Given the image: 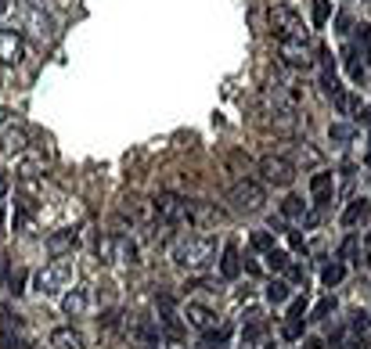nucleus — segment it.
<instances>
[{"label": "nucleus", "instance_id": "obj_1", "mask_svg": "<svg viewBox=\"0 0 371 349\" xmlns=\"http://www.w3.org/2000/svg\"><path fill=\"white\" fill-rule=\"evenodd\" d=\"M213 259H217V242L205 238V235L181 238V242L173 245V263L184 267V270H205Z\"/></svg>", "mask_w": 371, "mask_h": 349}, {"label": "nucleus", "instance_id": "obj_2", "mask_svg": "<svg viewBox=\"0 0 371 349\" xmlns=\"http://www.w3.org/2000/svg\"><path fill=\"white\" fill-rule=\"evenodd\" d=\"M72 274H76V263H72V256H55L50 263H43L40 270H36V288L40 292H62V288L72 281Z\"/></svg>", "mask_w": 371, "mask_h": 349}, {"label": "nucleus", "instance_id": "obj_3", "mask_svg": "<svg viewBox=\"0 0 371 349\" xmlns=\"http://www.w3.org/2000/svg\"><path fill=\"white\" fill-rule=\"evenodd\" d=\"M227 202H231V213L252 216V213L263 209V202H267V191H263V184H256V181H238V184L227 191Z\"/></svg>", "mask_w": 371, "mask_h": 349}, {"label": "nucleus", "instance_id": "obj_4", "mask_svg": "<svg viewBox=\"0 0 371 349\" xmlns=\"http://www.w3.org/2000/svg\"><path fill=\"white\" fill-rule=\"evenodd\" d=\"M271 29H274L278 40H310L303 18L289 4H271Z\"/></svg>", "mask_w": 371, "mask_h": 349}, {"label": "nucleus", "instance_id": "obj_5", "mask_svg": "<svg viewBox=\"0 0 371 349\" xmlns=\"http://www.w3.org/2000/svg\"><path fill=\"white\" fill-rule=\"evenodd\" d=\"M151 205H155V216L163 220V223H191V198H181V195H170V191H163V195H155L151 198Z\"/></svg>", "mask_w": 371, "mask_h": 349}, {"label": "nucleus", "instance_id": "obj_6", "mask_svg": "<svg viewBox=\"0 0 371 349\" xmlns=\"http://www.w3.org/2000/svg\"><path fill=\"white\" fill-rule=\"evenodd\" d=\"M317 54H321L325 58V69H321V87H325V94L335 101V108L343 112V115H350V112H357V104L346 97V90H343V83H339V76H335V69H332V54L321 47V50H317Z\"/></svg>", "mask_w": 371, "mask_h": 349}, {"label": "nucleus", "instance_id": "obj_7", "mask_svg": "<svg viewBox=\"0 0 371 349\" xmlns=\"http://www.w3.org/2000/svg\"><path fill=\"white\" fill-rule=\"evenodd\" d=\"M259 177L271 188H289L296 181V166L281 155H267V159H259Z\"/></svg>", "mask_w": 371, "mask_h": 349}, {"label": "nucleus", "instance_id": "obj_8", "mask_svg": "<svg viewBox=\"0 0 371 349\" xmlns=\"http://www.w3.org/2000/svg\"><path fill=\"white\" fill-rule=\"evenodd\" d=\"M278 47H281V62L292 65V69H306L313 62L310 40H278Z\"/></svg>", "mask_w": 371, "mask_h": 349}, {"label": "nucleus", "instance_id": "obj_9", "mask_svg": "<svg viewBox=\"0 0 371 349\" xmlns=\"http://www.w3.org/2000/svg\"><path fill=\"white\" fill-rule=\"evenodd\" d=\"M26 58V43L15 29H0V65H18Z\"/></svg>", "mask_w": 371, "mask_h": 349}, {"label": "nucleus", "instance_id": "obj_10", "mask_svg": "<svg viewBox=\"0 0 371 349\" xmlns=\"http://www.w3.org/2000/svg\"><path fill=\"white\" fill-rule=\"evenodd\" d=\"M224 220H227V213L220 205H213V202H191V223L195 227H217Z\"/></svg>", "mask_w": 371, "mask_h": 349}, {"label": "nucleus", "instance_id": "obj_11", "mask_svg": "<svg viewBox=\"0 0 371 349\" xmlns=\"http://www.w3.org/2000/svg\"><path fill=\"white\" fill-rule=\"evenodd\" d=\"M332 191H335L332 173H325V169H321V173H313V177H310V195H313V202L321 205V209L332 202Z\"/></svg>", "mask_w": 371, "mask_h": 349}, {"label": "nucleus", "instance_id": "obj_12", "mask_svg": "<svg viewBox=\"0 0 371 349\" xmlns=\"http://www.w3.org/2000/svg\"><path fill=\"white\" fill-rule=\"evenodd\" d=\"M184 317H188V324L198 328V331H213V328H217V313L209 310V306H198V303H188V306H184Z\"/></svg>", "mask_w": 371, "mask_h": 349}, {"label": "nucleus", "instance_id": "obj_13", "mask_svg": "<svg viewBox=\"0 0 371 349\" xmlns=\"http://www.w3.org/2000/svg\"><path fill=\"white\" fill-rule=\"evenodd\" d=\"M87 306H90V284L72 288V292L62 299V310H65L69 317H83V313H87Z\"/></svg>", "mask_w": 371, "mask_h": 349}, {"label": "nucleus", "instance_id": "obj_14", "mask_svg": "<svg viewBox=\"0 0 371 349\" xmlns=\"http://www.w3.org/2000/svg\"><path fill=\"white\" fill-rule=\"evenodd\" d=\"M50 345L55 349H83V335L76 328H58L55 335H50Z\"/></svg>", "mask_w": 371, "mask_h": 349}, {"label": "nucleus", "instance_id": "obj_15", "mask_svg": "<svg viewBox=\"0 0 371 349\" xmlns=\"http://www.w3.org/2000/svg\"><path fill=\"white\" fill-rule=\"evenodd\" d=\"M220 274H224L227 281H235V277L242 274V256H238V245H227V249H224V256H220Z\"/></svg>", "mask_w": 371, "mask_h": 349}, {"label": "nucleus", "instance_id": "obj_16", "mask_svg": "<svg viewBox=\"0 0 371 349\" xmlns=\"http://www.w3.org/2000/svg\"><path fill=\"white\" fill-rule=\"evenodd\" d=\"M72 245H76V230H58V235L47 238V249L55 252V256H65Z\"/></svg>", "mask_w": 371, "mask_h": 349}, {"label": "nucleus", "instance_id": "obj_17", "mask_svg": "<svg viewBox=\"0 0 371 349\" xmlns=\"http://www.w3.org/2000/svg\"><path fill=\"white\" fill-rule=\"evenodd\" d=\"M4 151H26V130L22 127H4Z\"/></svg>", "mask_w": 371, "mask_h": 349}, {"label": "nucleus", "instance_id": "obj_18", "mask_svg": "<svg viewBox=\"0 0 371 349\" xmlns=\"http://www.w3.org/2000/svg\"><path fill=\"white\" fill-rule=\"evenodd\" d=\"M281 216H289V220H306V202H303L299 195H289V198L281 202Z\"/></svg>", "mask_w": 371, "mask_h": 349}, {"label": "nucleus", "instance_id": "obj_19", "mask_svg": "<svg viewBox=\"0 0 371 349\" xmlns=\"http://www.w3.org/2000/svg\"><path fill=\"white\" fill-rule=\"evenodd\" d=\"M364 216H367V202H364V198H357V202H350V205H346L343 223H346V227H353V223H357V220H364Z\"/></svg>", "mask_w": 371, "mask_h": 349}, {"label": "nucleus", "instance_id": "obj_20", "mask_svg": "<svg viewBox=\"0 0 371 349\" xmlns=\"http://www.w3.org/2000/svg\"><path fill=\"white\" fill-rule=\"evenodd\" d=\"M289 296H292V292H289V281H271V284H267V299H271V303H285Z\"/></svg>", "mask_w": 371, "mask_h": 349}, {"label": "nucleus", "instance_id": "obj_21", "mask_svg": "<svg viewBox=\"0 0 371 349\" xmlns=\"http://www.w3.org/2000/svg\"><path fill=\"white\" fill-rule=\"evenodd\" d=\"M343 277H346V267H343V263H328V267L321 270V281H325L328 288H332V284H339Z\"/></svg>", "mask_w": 371, "mask_h": 349}, {"label": "nucleus", "instance_id": "obj_22", "mask_svg": "<svg viewBox=\"0 0 371 349\" xmlns=\"http://www.w3.org/2000/svg\"><path fill=\"white\" fill-rule=\"evenodd\" d=\"M328 11H332V0H313V26H317V29H325Z\"/></svg>", "mask_w": 371, "mask_h": 349}, {"label": "nucleus", "instance_id": "obj_23", "mask_svg": "<svg viewBox=\"0 0 371 349\" xmlns=\"http://www.w3.org/2000/svg\"><path fill=\"white\" fill-rule=\"evenodd\" d=\"M252 245L259 252H271L274 249V235H271V230H252Z\"/></svg>", "mask_w": 371, "mask_h": 349}, {"label": "nucleus", "instance_id": "obj_24", "mask_svg": "<svg viewBox=\"0 0 371 349\" xmlns=\"http://www.w3.org/2000/svg\"><path fill=\"white\" fill-rule=\"evenodd\" d=\"M267 263H271V270H289V252H281V249H271L267 252Z\"/></svg>", "mask_w": 371, "mask_h": 349}, {"label": "nucleus", "instance_id": "obj_25", "mask_svg": "<svg viewBox=\"0 0 371 349\" xmlns=\"http://www.w3.org/2000/svg\"><path fill=\"white\" fill-rule=\"evenodd\" d=\"M303 313H306V292L289 303V317H285V321H303Z\"/></svg>", "mask_w": 371, "mask_h": 349}, {"label": "nucleus", "instance_id": "obj_26", "mask_svg": "<svg viewBox=\"0 0 371 349\" xmlns=\"http://www.w3.org/2000/svg\"><path fill=\"white\" fill-rule=\"evenodd\" d=\"M332 310H335V299H321V303H317V306H313V313H310V321H325V317H328Z\"/></svg>", "mask_w": 371, "mask_h": 349}, {"label": "nucleus", "instance_id": "obj_27", "mask_svg": "<svg viewBox=\"0 0 371 349\" xmlns=\"http://www.w3.org/2000/svg\"><path fill=\"white\" fill-rule=\"evenodd\" d=\"M22 284H26V270L18 267V270H11V274H8V292H15V296H18V292H22Z\"/></svg>", "mask_w": 371, "mask_h": 349}, {"label": "nucleus", "instance_id": "obj_28", "mask_svg": "<svg viewBox=\"0 0 371 349\" xmlns=\"http://www.w3.org/2000/svg\"><path fill=\"white\" fill-rule=\"evenodd\" d=\"M205 349H227V328H220V335L205 331Z\"/></svg>", "mask_w": 371, "mask_h": 349}, {"label": "nucleus", "instance_id": "obj_29", "mask_svg": "<svg viewBox=\"0 0 371 349\" xmlns=\"http://www.w3.org/2000/svg\"><path fill=\"white\" fill-rule=\"evenodd\" d=\"M343 259H350V263H360V259H357V238H346V245H343Z\"/></svg>", "mask_w": 371, "mask_h": 349}, {"label": "nucleus", "instance_id": "obj_30", "mask_svg": "<svg viewBox=\"0 0 371 349\" xmlns=\"http://www.w3.org/2000/svg\"><path fill=\"white\" fill-rule=\"evenodd\" d=\"M281 331H285V338H299L303 335V321H285Z\"/></svg>", "mask_w": 371, "mask_h": 349}, {"label": "nucleus", "instance_id": "obj_31", "mask_svg": "<svg viewBox=\"0 0 371 349\" xmlns=\"http://www.w3.org/2000/svg\"><path fill=\"white\" fill-rule=\"evenodd\" d=\"M350 137H353V130H350V127H343V123H335V127H332V141H350Z\"/></svg>", "mask_w": 371, "mask_h": 349}, {"label": "nucleus", "instance_id": "obj_32", "mask_svg": "<svg viewBox=\"0 0 371 349\" xmlns=\"http://www.w3.org/2000/svg\"><path fill=\"white\" fill-rule=\"evenodd\" d=\"M259 335H263V328H259V324H252V328H245V342H256Z\"/></svg>", "mask_w": 371, "mask_h": 349}, {"label": "nucleus", "instance_id": "obj_33", "mask_svg": "<svg viewBox=\"0 0 371 349\" xmlns=\"http://www.w3.org/2000/svg\"><path fill=\"white\" fill-rule=\"evenodd\" d=\"M364 263L371 267V230H367V238H364Z\"/></svg>", "mask_w": 371, "mask_h": 349}, {"label": "nucleus", "instance_id": "obj_34", "mask_svg": "<svg viewBox=\"0 0 371 349\" xmlns=\"http://www.w3.org/2000/svg\"><path fill=\"white\" fill-rule=\"evenodd\" d=\"M289 242H292V249H303V235H299V230H292Z\"/></svg>", "mask_w": 371, "mask_h": 349}, {"label": "nucleus", "instance_id": "obj_35", "mask_svg": "<svg viewBox=\"0 0 371 349\" xmlns=\"http://www.w3.org/2000/svg\"><path fill=\"white\" fill-rule=\"evenodd\" d=\"M357 119H364V123L371 127V108H364V112H357Z\"/></svg>", "mask_w": 371, "mask_h": 349}, {"label": "nucleus", "instance_id": "obj_36", "mask_svg": "<svg viewBox=\"0 0 371 349\" xmlns=\"http://www.w3.org/2000/svg\"><path fill=\"white\" fill-rule=\"evenodd\" d=\"M306 349H321V342H317V338H310V342H306Z\"/></svg>", "mask_w": 371, "mask_h": 349}, {"label": "nucleus", "instance_id": "obj_37", "mask_svg": "<svg viewBox=\"0 0 371 349\" xmlns=\"http://www.w3.org/2000/svg\"><path fill=\"white\" fill-rule=\"evenodd\" d=\"M4 123H8V112H4V108H0V127H4Z\"/></svg>", "mask_w": 371, "mask_h": 349}, {"label": "nucleus", "instance_id": "obj_38", "mask_svg": "<svg viewBox=\"0 0 371 349\" xmlns=\"http://www.w3.org/2000/svg\"><path fill=\"white\" fill-rule=\"evenodd\" d=\"M0 11H8V0H0Z\"/></svg>", "mask_w": 371, "mask_h": 349}, {"label": "nucleus", "instance_id": "obj_39", "mask_svg": "<svg viewBox=\"0 0 371 349\" xmlns=\"http://www.w3.org/2000/svg\"><path fill=\"white\" fill-rule=\"evenodd\" d=\"M0 274H4V256H0Z\"/></svg>", "mask_w": 371, "mask_h": 349}, {"label": "nucleus", "instance_id": "obj_40", "mask_svg": "<svg viewBox=\"0 0 371 349\" xmlns=\"http://www.w3.org/2000/svg\"><path fill=\"white\" fill-rule=\"evenodd\" d=\"M0 191H4V181H0Z\"/></svg>", "mask_w": 371, "mask_h": 349}, {"label": "nucleus", "instance_id": "obj_41", "mask_svg": "<svg viewBox=\"0 0 371 349\" xmlns=\"http://www.w3.org/2000/svg\"><path fill=\"white\" fill-rule=\"evenodd\" d=\"M367 159H371V148H367Z\"/></svg>", "mask_w": 371, "mask_h": 349}, {"label": "nucleus", "instance_id": "obj_42", "mask_svg": "<svg viewBox=\"0 0 371 349\" xmlns=\"http://www.w3.org/2000/svg\"><path fill=\"white\" fill-rule=\"evenodd\" d=\"M267 349H274V345H267Z\"/></svg>", "mask_w": 371, "mask_h": 349}, {"label": "nucleus", "instance_id": "obj_43", "mask_svg": "<svg viewBox=\"0 0 371 349\" xmlns=\"http://www.w3.org/2000/svg\"><path fill=\"white\" fill-rule=\"evenodd\" d=\"M367 324H371V321H367Z\"/></svg>", "mask_w": 371, "mask_h": 349}]
</instances>
